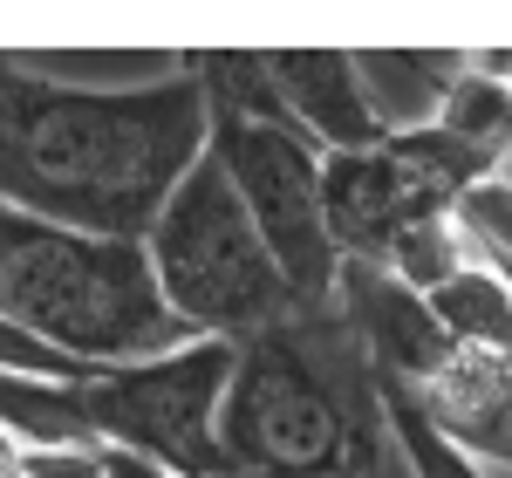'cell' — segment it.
<instances>
[{"mask_svg":"<svg viewBox=\"0 0 512 478\" xmlns=\"http://www.w3.org/2000/svg\"><path fill=\"white\" fill-rule=\"evenodd\" d=\"M205 158L192 62L151 82H55L0 55V205L76 233L144 239L178 178Z\"/></svg>","mask_w":512,"mask_h":478,"instance_id":"1","label":"cell"},{"mask_svg":"<svg viewBox=\"0 0 512 478\" xmlns=\"http://www.w3.org/2000/svg\"><path fill=\"white\" fill-rule=\"evenodd\" d=\"M390 444L383 397L349 328L328 308H294L287 321L246 335L219 397V451L226 465L287 478H362Z\"/></svg>","mask_w":512,"mask_h":478,"instance_id":"2","label":"cell"},{"mask_svg":"<svg viewBox=\"0 0 512 478\" xmlns=\"http://www.w3.org/2000/svg\"><path fill=\"white\" fill-rule=\"evenodd\" d=\"M0 321L82 369L151 362L185 342L137 239L76 233L14 205H0Z\"/></svg>","mask_w":512,"mask_h":478,"instance_id":"3","label":"cell"},{"mask_svg":"<svg viewBox=\"0 0 512 478\" xmlns=\"http://www.w3.org/2000/svg\"><path fill=\"white\" fill-rule=\"evenodd\" d=\"M137 246H144V267H151L164 315L178 321L185 342L239 349L246 335L294 315V294L280 280L267 239L253 233L246 205L233 199L226 171L212 158H198L178 178V192L158 205L151 233Z\"/></svg>","mask_w":512,"mask_h":478,"instance_id":"4","label":"cell"},{"mask_svg":"<svg viewBox=\"0 0 512 478\" xmlns=\"http://www.w3.org/2000/svg\"><path fill=\"white\" fill-rule=\"evenodd\" d=\"M205 158L226 171L253 233L267 239L294 308H328L342 260L321 219V151L287 123V110H205Z\"/></svg>","mask_w":512,"mask_h":478,"instance_id":"5","label":"cell"},{"mask_svg":"<svg viewBox=\"0 0 512 478\" xmlns=\"http://www.w3.org/2000/svg\"><path fill=\"white\" fill-rule=\"evenodd\" d=\"M226 376H233L226 342H178L151 362L96 369L82 383L89 438L130 451V458H151L171 478H212L226 465V451H219Z\"/></svg>","mask_w":512,"mask_h":478,"instance_id":"6","label":"cell"},{"mask_svg":"<svg viewBox=\"0 0 512 478\" xmlns=\"http://www.w3.org/2000/svg\"><path fill=\"white\" fill-rule=\"evenodd\" d=\"M424 212H458V205L437 185H424L390 144L321 158V219H328V246L342 267H383L396 233L417 226Z\"/></svg>","mask_w":512,"mask_h":478,"instance_id":"7","label":"cell"},{"mask_svg":"<svg viewBox=\"0 0 512 478\" xmlns=\"http://www.w3.org/2000/svg\"><path fill=\"white\" fill-rule=\"evenodd\" d=\"M335 315H342L355 356L369 362V376L383 390H424L437 369L458 356L451 335L437 328L431 301L410 294L383 267H342L335 274Z\"/></svg>","mask_w":512,"mask_h":478,"instance_id":"8","label":"cell"},{"mask_svg":"<svg viewBox=\"0 0 512 478\" xmlns=\"http://www.w3.org/2000/svg\"><path fill=\"white\" fill-rule=\"evenodd\" d=\"M260 69H267V89L287 110V123L315 144L321 158L376 151L390 137L376 103H369V89H362L355 55H321V48H308V55H260Z\"/></svg>","mask_w":512,"mask_h":478,"instance_id":"9","label":"cell"},{"mask_svg":"<svg viewBox=\"0 0 512 478\" xmlns=\"http://www.w3.org/2000/svg\"><path fill=\"white\" fill-rule=\"evenodd\" d=\"M478 465L512 472V369L492 356H451L424 390H403Z\"/></svg>","mask_w":512,"mask_h":478,"instance_id":"10","label":"cell"},{"mask_svg":"<svg viewBox=\"0 0 512 478\" xmlns=\"http://www.w3.org/2000/svg\"><path fill=\"white\" fill-rule=\"evenodd\" d=\"M424 301H431L437 328L451 335L458 356H492V362L512 356V301H506V287H499V274L485 260H472L465 274H451Z\"/></svg>","mask_w":512,"mask_h":478,"instance_id":"11","label":"cell"},{"mask_svg":"<svg viewBox=\"0 0 512 478\" xmlns=\"http://www.w3.org/2000/svg\"><path fill=\"white\" fill-rule=\"evenodd\" d=\"M431 123L444 130V137H458L465 151L492 158V171H499V158L512 151V89L492 82V76H478L472 62H458V76L444 82Z\"/></svg>","mask_w":512,"mask_h":478,"instance_id":"12","label":"cell"},{"mask_svg":"<svg viewBox=\"0 0 512 478\" xmlns=\"http://www.w3.org/2000/svg\"><path fill=\"white\" fill-rule=\"evenodd\" d=\"M478 260L472 233H465V219L458 212H424L417 226H403L390 246V260H383V274H396L410 294H437L451 274H465Z\"/></svg>","mask_w":512,"mask_h":478,"instance_id":"13","label":"cell"},{"mask_svg":"<svg viewBox=\"0 0 512 478\" xmlns=\"http://www.w3.org/2000/svg\"><path fill=\"white\" fill-rule=\"evenodd\" d=\"M376 397H383V431H390L396 458L410 465V478H492L478 458H465L458 444L444 438V431H437L403 390H383V383H376Z\"/></svg>","mask_w":512,"mask_h":478,"instance_id":"14","label":"cell"},{"mask_svg":"<svg viewBox=\"0 0 512 478\" xmlns=\"http://www.w3.org/2000/svg\"><path fill=\"white\" fill-rule=\"evenodd\" d=\"M458 219H465V233H472L478 260H512V192L506 185H472L465 199H458Z\"/></svg>","mask_w":512,"mask_h":478,"instance_id":"15","label":"cell"},{"mask_svg":"<svg viewBox=\"0 0 512 478\" xmlns=\"http://www.w3.org/2000/svg\"><path fill=\"white\" fill-rule=\"evenodd\" d=\"M0 376H21V383H89L96 369H82V362L55 356L48 342L21 335L14 321H0Z\"/></svg>","mask_w":512,"mask_h":478,"instance_id":"16","label":"cell"},{"mask_svg":"<svg viewBox=\"0 0 512 478\" xmlns=\"http://www.w3.org/2000/svg\"><path fill=\"white\" fill-rule=\"evenodd\" d=\"M21 478H103V444H21Z\"/></svg>","mask_w":512,"mask_h":478,"instance_id":"17","label":"cell"},{"mask_svg":"<svg viewBox=\"0 0 512 478\" xmlns=\"http://www.w3.org/2000/svg\"><path fill=\"white\" fill-rule=\"evenodd\" d=\"M103 478H171V472H158L151 458H130V451H110L103 444Z\"/></svg>","mask_w":512,"mask_h":478,"instance_id":"18","label":"cell"},{"mask_svg":"<svg viewBox=\"0 0 512 478\" xmlns=\"http://www.w3.org/2000/svg\"><path fill=\"white\" fill-rule=\"evenodd\" d=\"M362 478H410V465L396 458V444H383V451L369 458V472H362Z\"/></svg>","mask_w":512,"mask_h":478,"instance_id":"19","label":"cell"},{"mask_svg":"<svg viewBox=\"0 0 512 478\" xmlns=\"http://www.w3.org/2000/svg\"><path fill=\"white\" fill-rule=\"evenodd\" d=\"M492 274H499V287H506V301H512V260H485Z\"/></svg>","mask_w":512,"mask_h":478,"instance_id":"20","label":"cell"},{"mask_svg":"<svg viewBox=\"0 0 512 478\" xmlns=\"http://www.w3.org/2000/svg\"><path fill=\"white\" fill-rule=\"evenodd\" d=\"M506 369H512V356H506Z\"/></svg>","mask_w":512,"mask_h":478,"instance_id":"21","label":"cell"}]
</instances>
